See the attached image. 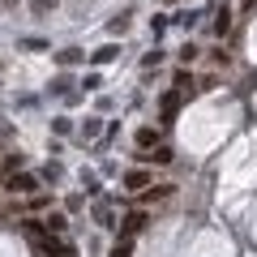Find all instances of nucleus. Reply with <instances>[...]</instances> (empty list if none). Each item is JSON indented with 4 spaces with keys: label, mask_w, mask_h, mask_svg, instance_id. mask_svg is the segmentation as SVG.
<instances>
[{
    "label": "nucleus",
    "mask_w": 257,
    "mask_h": 257,
    "mask_svg": "<svg viewBox=\"0 0 257 257\" xmlns=\"http://www.w3.org/2000/svg\"><path fill=\"white\" fill-rule=\"evenodd\" d=\"M146 223H150V214H146V210H128L120 227H124V236H138V231L146 227Z\"/></svg>",
    "instance_id": "obj_3"
},
{
    "label": "nucleus",
    "mask_w": 257,
    "mask_h": 257,
    "mask_svg": "<svg viewBox=\"0 0 257 257\" xmlns=\"http://www.w3.org/2000/svg\"><path fill=\"white\" fill-rule=\"evenodd\" d=\"M107 257H133V236H120L116 244H111V253Z\"/></svg>",
    "instance_id": "obj_6"
},
{
    "label": "nucleus",
    "mask_w": 257,
    "mask_h": 257,
    "mask_svg": "<svg viewBox=\"0 0 257 257\" xmlns=\"http://www.w3.org/2000/svg\"><path fill=\"white\" fill-rule=\"evenodd\" d=\"M30 9H35V13H47V9H56V0H30Z\"/></svg>",
    "instance_id": "obj_14"
},
{
    "label": "nucleus",
    "mask_w": 257,
    "mask_h": 257,
    "mask_svg": "<svg viewBox=\"0 0 257 257\" xmlns=\"http://www.w3.org/2000/svg\"><path fill=\"white\" fill-rule=\"evenodd\" d=\"M22 227H26V236H35V240H43V236H47V227H43L39 219H22Z\"/></svg>",
    "instance_id": "obj_8"
},
{
    "label": "nucleus",
    "mask_w": 257,
    "mask_h": 257,
    "mask_svg": "<svg viewBox=\"0 0 257 257\" xmlns=\"http://www.w3.org/2000/svg\"><path fill=\"white\" fill-rule=\"evenodd\" d=\"M227 30H231V18H227V9H223L219 22H214V35H227Z\"/></svg>",
    "instance_id": "obj_12"
},
{
    "label": "nucleus",
    "mask_w": 257,
    "mask_h": 257,
    "mask_svg": "<svg viewBox=\"0 0 257 257\" xmlns=\"http://www.w3.org/2000/svg\"><path fill=\"white\" fill-rule=\"evenodd\" d=\"M155 138H159L155 128H138V146H142V150H150V146H155Z\"/></svg>",
    "instance_id": "obj_9"
},
{
    "label": "nucleus",
    "mask_w": 257,
    "mask_h": 257,
    "mask_svg": "<svg viewBox=\"0 0 257 257\" xmlns=\"http://www.w3.org/2000/svg\"><path fill=\"white\" fill-rule=\"evenodd\" d=\"M90 60H94V64H111V60H116V47H99Z\"/></svg>",
    "instance_id": "obj_10"
},
{
    "label": "nucleus",
    "mask_w": 257,
    "mask_h": 257,
    "mask_svg": "<svg viewBox=\"0 0 257 257\" xmlns=\"http://www.w3.org/2000/svg\"><path fill=\"white\" fill-rule=\"evenodd\" d=\"M39 253H43V257H77L73 244H64L60 236H43V240H39Z\"/></svg>",
    "instance_id": "obj_2"
},
{
    "label": "nucleus",
    "mask_w": 257,
    "mask_h": 257,
    "mask_svg": "<svg viewBox=\"0 0 257 257\" xmlns=\"http://www.w3.org/2000/svg\"><path fill=\"white\" fill-rule=\"evenodd\" d=\"M56 60H60V64H77V60H82V52H73V47H69V52H60Z\"/></svg>",
    "instance_id": "obj_13"
},
{
    "label": "nucleus",
    "mask_w": 257,
    "mask_h": 257,
    "mask_svg": "<svg viewBox=\"0 0 257 257\" xmlns=\"http://www.w3.org/2000/svg\"><path fill=\"white\" fill-rule=\"evenodd\" d=\"M124 189H133V193H138V189H150V172H146V167H133V172L124 176Z\"/></svg>",
    "instance_id": "obj_4"
},
{
    "label": "nucleus",
    "mask_w": 257,
    "mask_h": 257,
    "mask_svg": "<svg viewBox=\"0 0 257 257\" xmlns=\"http://www.w3.org/2000/svg\"><path fill=\"white\" fill-rule=\"evenodd\" d=\"M5 189H9L13 197H30V193L39 189V176H30V172H13L9 180H5Z\"/></svg>",
    "instance_id": "obj_1"
},
{
    "label": "nucleus",
    "mask_w": 257,
    "mask_h": 257,
    "mask_svg": "<svg viewBox=\"0 0 257 257\" xmlns=\"http://www.w3.org/2000/svg\"><path fill=\"white\" fill-rule=\"evenodd\" d=\"M142 159H155V163H172V150H167V146H155V155H142Z\"/></svg>",
    "instance_id": "obj_11"
},
{
    "label": "nucleus",
    "mask_w": 257,
    "mask_h": 257,
    "mask_svg": "<svg viewBox=\"0 0 257 257\" xmlns=\"http://www.w3.org/2000/svg\"><path fill=\"white\" fill-rule=\"evenodd\" d=\"M18 167H22V155H9V159H5V163H0V184L9 180V176L18 172Z\"/></svg>",
    "instance_id": "obj_7"
},
{
    "label": "nucleus",
    "mask_w": 257,
    "mask_h": 257,
    "mask_svg": "<svg viewBox=\"0 0 257 257\" xmlns=\"http://www.w3.org/2000/svg\"><path fill=\"white\" fill-rule=\"evenodd\" d=\"M176 107H180V94H172V90H167L163 99H159V111H163V124L176 116Z\"/></svg>",
    "instance_id": "obj_5"
}]
</instances>
